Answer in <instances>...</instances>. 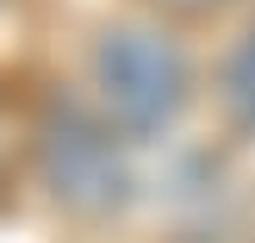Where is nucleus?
<instances>
[{
    "mask_svg": "<svg viewBox=\"0 0 255 243\" xmlns=\"http://www.w3.org/2000/svg\"><path fill=\"white\" fill-rule=\"evenodd\" d=\"M162 12H187V19H193V12H218L224 0H156Z\"/></svg>",
    "mask_w": 255,
    "mask_h": 243,
    "instance_id": "obj_4",
    "label": "nucleus"
},
{
    "mask_svg": "<svg viewBox=\"0 0 255 243\" xmlns=\"http://www.w3.org/2000/svg\"><path fill=\"white\" fill-rule=\"evenodd\" d=\"M224 106H231L237 131H255V25L243 31V44L224 62Z\"/></svg>",
    "mask_w": 255,
    "mask_h": 243,
    "instance_id": "obj_3",
    "label": "nucleus"
},
{
    "mask_svg": "<svg viewBox=\"0 0 255 243\" xmlns=\"http://www.w3.org/2000/svg\"><path fill=\"white\" fill-rule=\"evenodd\" d=\"M50 181H56V194L81 200V206H112L125 187L119 162H112V144L106 137H94L87 125H62V131H50Z\"/></svg>",
    "mask_w": 255,
    "mask_h": 243,
    "instance_id": "obj_2",
    "label": "nucleus"
},
{
    "mask_svg": "<svg viewBox=\"0 0 255 243\" xmlns=\"http://www.w3.org/2000/svg\"><path fill=\"white\" fill-rule=\"evenodd\" d=\"M94 87H100V106L119 131L149 137L181 119L187 94H193V75H187V56L162 31H112L94 50Z\"/></svg>",
    "mask_w": 255,
    "mask_h": 243,
    "instance_id": "obj_1",
    "label": "nucleus"
}]
</instances>
